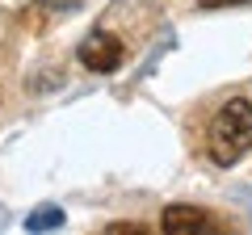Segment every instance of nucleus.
<instances>
[{
  "mask_svg": "<svg viewBox=\"0 0 252 235\" xmlns=\"http://www.w3.org/2000/svg\"><path fill=\"white\" fill-rule=\"evenodd\" d=\"M244 151H252V101L231 97L219 105L210 122V160L219 168H231L244 160Z\"/></svg>",
  "mask_w": 252,
  "mask_h": 235,
  "instance_id": "nucleus-1",
  "label": "nucleus"
},
{
  "mask_svg": "<svg viewBox=\"0 0 252 235\" xmlns=\"http://www.w3.org/2000/svg\"><path fill=\"white\" fill-rule=\"evenodd\" d=\"M122 59H126V46H122V38L109 34V29H93V34L80 42V63L89 67V72H97V76L118 72Z\"/></svg>",
  "mask_w": 252,
  "mask_h": 235,
  "instance_id": "nucleus-2",
  "label": "nucleus"
},
{
  "mask_svg": "<svg viewBox=\"0 0 252 235\" xmlns=\"http://www.w3.org/2000/svg\"><path fill=\"white\" fill-rule=\"evenodd\" d=\"M160 231L164 235H210L215 231V218L198 206H168L160 214Z\"/></svg>",
  "mask_w": 252,
  "mask_h": 235,
  "instance_id": "nucleus-3",
  "label": "nucleus"
},
{
  "mask_svg": "<svg viewBox=\"0 0 252 235\" xmlns=\"http://www.w3.org/2000/svg\"><path fill=\"white\" fill-rule=\"evenodd\" d=\"M202 9H227V4H244V0H198Z\"/></svg>",
  "mask_w": 252,
  "mask_h": 235,
  "instance_id": "nucleus-5",
  "label": "nucleus"
},
{
  "mask_svg": "<svg viewBox=\"0 0 252 235\" xmlns=\"http://www.w3.org/2000/svg\"><path fill=\"white\" fill-rule=\"evenodd\" d=\"M63 223V210H55V206H46V210H34L30 214V231H51V227H59Z\"/></svg>",
  "mask_w": 252,
  "mask_h": 235,
  "instance_id": "nucleus-4",
  "label": "nucleus"
}]
</instances>
